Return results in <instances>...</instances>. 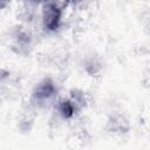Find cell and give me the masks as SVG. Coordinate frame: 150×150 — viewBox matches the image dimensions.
<instances>
[{"instance_id": "obj_1", "label": "cell", "mask_w": 150, "mask_h": 150, "mask_svg": "<svg viewBox=\"0 0 150 150\" xmlns=\"http://www.w3.org/2000/svg\"><path fill=\"white\" fill-rule=\"evenodd\" d=\"M62 16V8L56 2L42 5V26L46 30L54 32L59 28Z\"/></svg>"}, {"instance_id": "obj_3", "label": "cell", "mask_w": 150, "mask_h": 150, "mask_svg": "<svg viewBox=\"0 0 150 150\" xmlns=\"http://www.w3.org/2000/svg\"><path fill=\"white\" fill-rule=\"evenodd\" d=\"M107 130L109 132H116V134H124L129 131V122L128 120L121 115V114H112L108 122H107Z\"/></svg>"}, {"instance_id": "obj_5", "label": "cell", "mask_w": 150, "mask_h": 150, "mask_svg": "<svg viewBox=\"0 0 150 150\" xmlns=\"http://www.w3.org/2000/svg\"><path fill=\"white\" fill-rule=\"evenodd\" d=\"M57 110H59V114H60L63 118H66V120L71 118V117L77 112L75 105L71 103V101H70L69 98H63V100H61V101L59 102V104H57Z\"/></svg>"}, {"instance_id": "obj_6", "label": "cell", "mask_w": 150, "mask_h": 150, "mask_svg": "<svg viewBox=\"0 0 150 150\" xmlns=\"http://www.w3.org/2000/svg\"><path fill=\"white\" fill-rule=\"evenodd\" d=\"M69 100L71 101V103L75 105L76 110H81L82 108L86 107V103H87V100H86V95L82 90H79V89H73L70 90V96H69Z\"/></svg>"}, {"instance_id": "obj_7", "label": "cell", "mask_w": 150, "mask_h": 150, "mask_svg": "<svg viewBox=\"0 0 150 150\" xmlns=\"http://www.w3.org/2000/svg\"><path fill=\"white\" fill-rule=\"evenodd\" d=\"M84 68H86V71L90 75H95L97 74L100 70H101V62L97 60V59H94V57H90L84 63Z\"/></svg>"}, {"instance_id": "obj_2", "label": "cell", "mask_w": 150, "mask_h": 150, "mask_svg": "<svg viewBox=\"0 0 150 150\" xmlns=\"http://www.w3.org/2000/svg\"><path fill=\"white\" fill-rule=\"evenodd\" d=\"M55 90L56 88L53 80L49 77H46L41 82H39V84L35 87L33 91V98L36 103H43L55 94Z\"/></svg>"}, {"instance_id": "obj_4", "label": "cell", "mask_w": 150, "mask_h": 150, "mask_svg": "<svg viewBox=\"0 0 150 150\" xmlns=\"http://www.w3.org/2000/svg\"><path fill=\"white\" fill-rule=\"evenodd\" d=\"M13 40H14V46L18 47V53L20 54L27 52L28 47L30 46V41H32L30 34L22 27H19L18 29H15L13 34Z\"/></svg>"}]
</instances>
